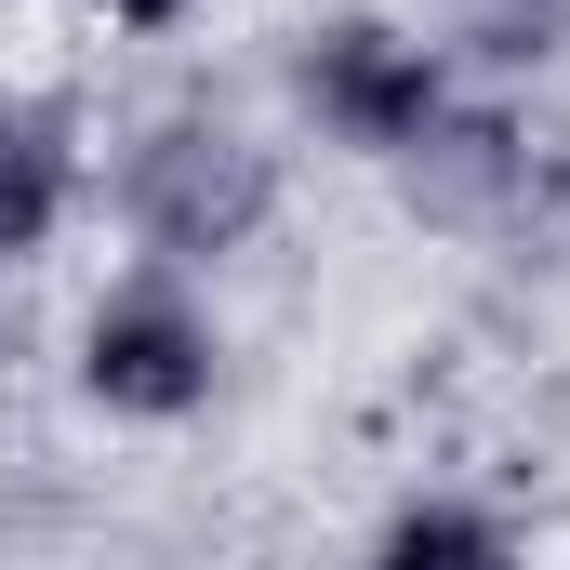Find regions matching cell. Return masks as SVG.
I'll return each instance as SVG.
<instances>
[{"label":"cell","instance_id":"cell-2","mask_svg":"<svg viewBox=\"0 0 570 570\" xmlns=\"http://www.w3.org/2000/svg\"><path fill=\"white\" fill-rule=\"evenodd\" d=\"M67 199V120L53 107H0V253H27Z\"/></svg>","mask_w":570,"mask_h":570},{"label":"cell","instance_id":"cell-3","mask_svg":"<svg viewBox=\"0 0 570 570\" xmlns=\"http://www.w3.org/2000/svg\"><path fill=\"white\" fill-rule=\"evenodd\" d=\"M318 94H332V120H358V134H425V67L412 53H385V40H345L332 67H318Z\"/></svg>","mask_w":570,"mask_h":570},{"label":"cell","instance_id":"cell-5","mask_svg":"<svg viewBox=\"0 0 570 570\" xmlns=\"http://www.w3.org/2000/svg\"><path fill=\"white\" fill-rule=\"evenodd\" d=\"M120 13H173V0H120Z\"/></svg>","mask_w":570,"mask_h":570},{"label":"cell","instance_id":"cell-4","mask_svg":"<svg viewBox=\"0 0 570 570\" xmlns=\"http://www.w3.org/2000/svg\"><path fill=\"white\" fill-rule=\"evenodd\" d=\"M253 199H266V186H253V159H213V173H199V134H173V159L146 173V213H159L173 239H226Z\"/></svg>","mask_w":570,"mask_h":570},{"label":"cell","instance_id":"cell-1","mask_svg":"<svg viewBox=\"0 0 570 570\" xmlns=\"http://www.w3.org/2000/svg\"><path fill=\"white\" fill-rule=\"evenodd\" d=\"M199 318L186 305H159V292H134V305H107L94 318V385L120 399V412H186L199 399Z\"/></svg>","mask_w":570,"mask_h":570}]
</instances>
